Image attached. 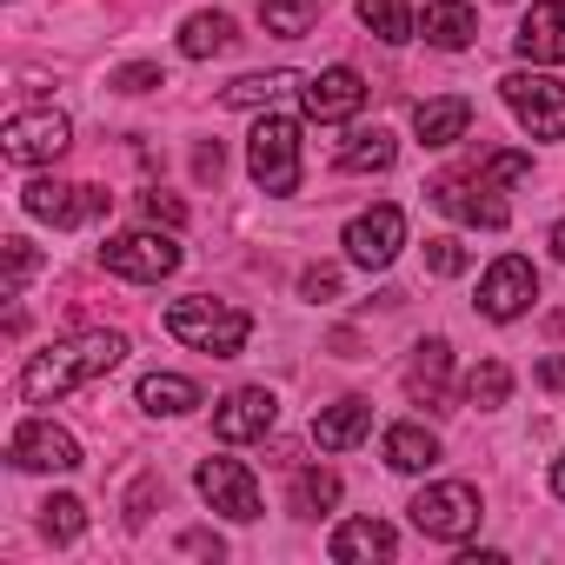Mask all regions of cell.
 I'll return each mask as SVG.
<instances>
[{
  "mask_svg": "<svg viewBox=\"0 0 565 565\" xmlns=\"http://www.w3.org/2000/svg\"><path fill=\"white\" fill-rule=\"evenodd\" d=\"M127 353H134V347H127V333H114V327H94V333L54 340L47 353H34V360L21 366L14 393H21V406H47V399H67V393H81V386L107 380V373H114Z\"/></svg>",
  "mask_w": 565,
  "mask_h": 565,
  "instance_id": "obj_1",
  "label": "cell"
},
{
  "mask_svg": "<svg viewBox=\"0 0 565 565\" xmlns=\"http://www.w3.org/2000/svg\"><path fill=\"white\" fill-rule=\"evenodd\" d=\"M167 333H173L180 347H193V353L239 360V353H246V340H253V320H246L239 307H226V300L193 294V300H173V307H167Z\"/></svg>",
  "mask_w": 565,
  "mask_h": 565,
  "instance_id": "obj_2",
  "label": "cell"
},
{
  "mask_svg": "<svg viewBox=\"0 0 565 565\" xmlns=\"http://www.w3.org/2000/svg\"><path fill=\"white\" fill-rule=\"evenodd\" d=\"M246 173H253V186H259V193L287 200V193L300 186V120L266 114V120L246 134Z\"/></svg>",
  "mask_w": 565,
  "mask_h": 565,
  "instance_id": "obj_3",
  "label": "cell"
},
{
  "mask_svg": "<svg viewBox=\"0 0 565 565\" xmlns=\"http://www.w3.org/2000/svg\"><path fill=\"white\" fill-rule=\"evenodd\" d=\"M100 266H107L114 279H140V287H160L167 273H180V239H173V226H167V233H160V226L114 233V239L100 246Z\"/></svg>",
  "mask_w": 565,
  "mask_h": 565,
  "instance_id": "obj_4",
  "label": "cell"
},
{
  "mask_svg": "<svg viewBox=\"0 0 565 565\" xmlns=\"http://www.w3.org/2000/svg\"><path fill=\"white\" fill-rule=\"evenodd\" d=\"M406 512H413V525H419L426 539H446V545L472 539V532H479V519H486L479 486H466V479H439V486H426Z\"/></svg>",
  "mask_w": 565,
  "mask_h": 565,
  "instance_id": "obj_5",
  "label": "cell"
},
{
  "mask_svg": "<svg viewBox=\"0 0 565 565\" xmlns=\"http://www.w3.org/2000/svg\"><path fill=\"white\" fill-rule=\"evenodd\" d=\"M499 94H505L512 120H519L532 140H565V87H558L545 67H519V74H505Z\"/></svg>",
  "mask_w": 565,
  "mask_h": 565,
  "instance_id": "obj_6",
  "label": "cell"
},
{
  "mask_svg": "<svg viewBox=\"0 0 565 565\" xmlns=\"http://www.w3.org/2000/svg\"><path fill=\"white\" fill-rule=\"evenodd\" d=\"M340 246H347V259H353V266L386 273V266L399 259V246H406V213L380 200V206H366V213H353V220H347Z\"/></svg>",
  "mask_w": 565,
  "mask_h": 565,
  "instance_id": "obj_7",
  "label": "cell"
},
{
  "mask_svg": "<svg viewBox=\"0 0 565 565\" xmlns=\"http://www.w3.org/2000/svg\"><path fill=\"white\" fill-rule=\"evenodd\" d=\"M67 140H74V127L54 107H28V114H14L8 127H0V153H8L14 167H47V160L67 153Z\"/></svg>",
  "mask_w": 565,
  "mask_h": 565,
  "instance_id": "obj_8",
  "label": "cell"
},
{
  "mask_svg": "<svg viewBox=\"0 0 565 565\" xmlns=\"http://www.w3.org/2000/svg\"><path fill=\"white\" fill-rule=\"evenodd\" d=\"M532 300H539V266H532L525 253H499V259L486 266V279H479V313L505 327V320H519Z\"/></svg>",
  "mask_w": 565,
  "mask_h": 565,
  "instance_id": "obj_9",
  "label": "cell"
},
{
  "mask_svg": "<svg viewBox=\"0 0 565 565\" xmlns=\"http://www.w3.org/2000/svg\"><path fill=\"white\" fill-rule=\"evenodd\" d=\"M433 206L452 213V220H466V226H486V233H499L512 220V206L499 200V186L486 173H439L433 180Z\"/></svg>",
  "mask_w": 565,
  "mask_h": 565,
  "instance_id": "obj_10",
  "label": "cell"
},
{
  "mask_svg": "<svg viewBox=\"0 0 565 565\" xmlns=\"http://www.w3.org/2000/svg\"><path fill=\"white\" fill-rule=\"evenodd\" d=\"M8 466L14 472H74L81 466V439L54 419H21L8 439Z\"/></svg>",
  "mask_w": 565,
  "mask_h": 565,
  "instance_id": "obj_11",
  "label": "cell"
},
{
  "mask_svg": "<svg viewBox=\"0 0 565 565\" xmlns=\"http://www.w3.org/2000/svg\"><path fill=\"white\" fill-rule=\"evenodd\" d=\"M21 206L34 213V220H47V226H87V220H100L114 200L100 193V186H67V180H28L21 186Z\"/></svg>",
  "mask_w": 565,
  "mask_h": 565,
  "instance_id": "obj_12",
  "label": "cell"
},
{
  "mask_svg": "<svg viewBox=\"0 0 565 565\" xmlns=\"http://www.w3.org/2000/svg\"><path fill=\"white\" fill-rule=\"evenodd\" d=\"M193 486H200V499H206L213 512H226V519H239V525L266 512V499H259V479H253L239 459H200Z\"/></svg>",
  "mask_w": 565,
  "mask_h": 565,
  "instance_id": "obj_13",
  "label": "cell"
},
{
  "mask_svg": "<svg viewBox=\"0 0 565 565\" xmlns=\"http://www.w3.org/2000/svg\"><path fill=\"white\" fill-rule=\"evenodd\" d=\"M300 107H307V120H320V127L353 120V114L366 107V81H360V67H320V74L300 87Z\"/></svg>",
  "mask_w": 565,
  "mask_h": 565,
  "instance_id": "obj_14",
  "label": "cell"
},
{
  "mask_svg": "<svg viewBox=\"0 0 565 565\" xmlns=\"http://www.w3.org/2000/svg\"><path fill=\"white\" fill-rule=\"evenodd\" d=\"M279 426V399L266 393V386H233L220 406H213V433L226 439V446H246V439H266Z\"/></svg>",
  "mask_w": 565,
  "mask_h": 565,
  "instance_id": "obj_15",
  "label": "cell"
},
{
  "mask_svg": "<svg viewBox=\"0 0 565 565\" xmlns=\"http://www.w3.org/2000/svg\"><path fill=\"white\" fill-rule=\"evenodd\" d=\"M512 47L532 67H565V0H532L519 34H512Z\"/></svg>",
  "mask_w": 565,
  "mask_h": 565,
  "instance_id": "obj_16",
  "label": "cell"
},
{
  "mask_svg": "<svg viewBox=\"0 0 565 565\" xmlns=\"http://www.w3.org/2000/svg\"><path fill=\"white\" fill-rule=\"evenodd\" d=\"M327 552H333L340 565H373V558H393V552H399V532H393L386 519H340Z\"/></svg>",
  "mask_w": 565,
  "mask_h": 565,
  "instance_id": "obj_17",
  "label": "cell"
},
{
  "mask_svg": "<svg viewBox=\"0 0 565 565\" xmlns=\"http://www.w3.org/2000/svg\"><path fill=\"white\" fill-rule=\"evenodd\" d=\"M373 433V399H340V406H320L313 413V446L320 452H347Z\"/></svg>",
  "mask_w": 565,
  "mask_h": 565,
  "instance_id": "obj_18",
  "label": "cell"
},
{
  "mask_svg": "<svg viewBox=\"0 0 565 565\" xmlns=\"http://www.w3.org/2000/svg\"><path fill=\"white\" fill-rule=\"evenodd\" d=\"M419 34H426L439 54H466V47L479 41V8H472V0H433L426 21H419Z\"/></svg>",
  "mask_w": 565,
  "mask_h": 565,
  "instance_id": "obj_19",
  "label": "cell"
},
{
  "mask_svg": "<svg viewBox=\"0 0 565 565\" xmlns=\"http://www.w3.org/2000/svg\"><path fill=\"white\" fill-rule=\"evenodd\" d=\"M466 127H472V100L466 94H439V100L413 107V134L426 147H452V140H466Z\"/></svg>",
  "mask_w": 565,
  "mask_h": 565,
  "instance_id": "obj_20",
  "label": "cell"
},
{
  "mask_svg": "<svg viewBox=\"0 0 565 565\" xmlns=\"http://www.w3.org/2000/svg\"><path fill=\"white\" fill-rule=\"evenodd\" d=\"M446 386H452V347H446V340H419V347H413V366H406V393H413L419 406H439Z\"/></svg>",
  "mask_w": 565,
  "mask_h": 565,
  "instance_id": "obj_21",
  "label": "cell"
},
{
  "mask_svg": "<svg viewBox=\"0 0 565 565\" xmlns=\"http://www.w3.org/2000/svg\"><path fill=\"white\" fill-rule=\"evenodd\" d=\"M134 399H140V413H153V419H180V413L200 406V386H193L186 373H147Z\"/></svg>",
  "mask_w": 565,
  "mask_h": 565,
  "instance_id": "obj_22",
  "label": "cell"
},
{
  "mask_svg": "<svg viewBox=\"0 0 565 565\" xmlns=\"http://www.w3.org/2000/svg\"><path fill=\"white\" fill-rule=\"evenodd\" d=\"M386 466H393V472H433V466H439V433H426L419 419L393 426V433H386Z\"/></svg>",
  "mask_w": 565,
  "mask_h": 565,
  "instance_id": "obj_23",
  "label": "cell"
},
{
  "mask_svg": "<svg viewBox=\"0 0 565 565\" xmlns=\"http://www.w3.org/2000/svg\"><path fill=\"white\" fill-rule=\"evenodd\" d=\"M393 160H399V140H393L386 127H360V134L340 140V167H347V173H386Z\"/></svg>",
  "mask_w": 565,
  "mask_h": 565,
  "instance_id": "obj_24",
  "label": "cell"
},
{
  "mask_svg": "<svg viewBox=\"0 0 565 565\" xmlns=\"http://www.w3.org/2000/svg\"><path fill=\"white\" fill-rule=\"evenodd\" d=\"M233 41H239L233 14H186V28H180V54H186V61H213V54H226Z\"/></svg>",
  "mask_w": 565,
  "mask_h": 565,
  "instance_id": "obj_25",
  "label": "cell"
},
{
  "mask_svg": "<svg viewBox=\"0 0 565 565\" xmlns=\"http://www.w3.org/2000/svg\"><path fill=\"white\" fill-rule=\"evenodd\" d=\"M360 21H366V34H380L386 47H406V41L419 34V21H413L406 0H360Z\"/></svg>",
  "mask_w": 565,
  "mask_h": 565,
  "instance_id": "obj_26",
  "label": "cell"
},
{
  "mask_svg": "<svg viewBox=\"0 0 565 565\" xmlns=\"http://www.w3.org/2000/svg\"><path fill=\"white\" fill-rule=\"evenodd\" d=\"M466 406H479V413H492V406H505L512 399V366L505 360H479L472 373H466Z\"/></svg>",
  "mask_w": 565,
  "mask_h": 565,
  "instance_id": "obj_27",
  "label": "cell"
},
{
  "mask_svg": "<svg viewBox=\"0 0 565 565\" xmlns=\"http://www.w3.org/2000/svg\"><path fill=\"white\" fill-rule=\"evenodd\" d=\"M340 505V472L333 466H307L300 479H294V512L300 519H320V512H333Z\"/></svg>",
  "mask_w": 565,
  "mask_h": 565,
  "instance_id": "obj_28",
  "label": "cell"
},
{
  "mask_svg": "<svg viewBox=\"0 0 565 565\" xmlns=\"http://www.w3.org/2000/svg\"><path fill=\"white\" fill-rule=\"evenodd\" d=\"M259 21H266V34H279V41H300V34L320 21V0H259Z\"/></svg>",
  "mask_w": 565,
  "mask_h": 565,
  "instance_id": "obj_29",
  "label": "cell"
},
{
  "mask_svg": "<svg viewBox=\"0 0 565 565\" xmlns=\"http://www.w3.org/2000/svg\"><path fill=\"white\" fill-rule=\"evenodd\" d=\"M287 87H307V81H300V74H287V67H279V74H246V81H233V87H226V107H273Z\"/></svg>",
  "mask_w": 565,
  "mask_h": 565,
  "instance_id": "obj_30",
  "label": "cell"
},
{
  "mask_svg": "<svg viewBox=\"0 0 565 565\" xmlns=\"http://www.w3.org/2000/svg\"><path fill=\"white\" fill-rule=\"evenodd\" d=\"M41 532H47L54 545H74V539L87 532V505H81V499H67V492H61V499H47V505H41Z\"/></svg>",
  "mask_w": 565,
  "mask_h": 565,
  "instance_id": "obj_31",
  "label": "cell"
},
{
  "mask_svg": "<svg viewBox=\"0 0 565 565\" xmlns=\"http://www.w3.org/2000/svg\"><path fill=\"white\" fill-rule=\"evenodd\" d=\"M34 266H41V253H34V239H8V300H21L28 294V279H34Z\"/></svg>",
  "mask_w": 565,
  "mask_h": 565,
  "instance_id": "obj_32",
  "label": "cell"
},
{
  "mask_svg": "<svg viewBox=\"0 0 565 565\" xmlns=\"http://www.w3.org/2000/svg\"><path fill=\"white\" fill-rule=\"evenodd\" d=\"M426 273H439V279H459V273H466V246H459L452 233L426 239Z\"/></svg>",
  "mask_w": 565,
  "mask_h": 565,
  "instance_id": "obj_33",
  "label": "cell"
},
{
  "mask_svg": "<svg viewBox=\"0 0 565 565\" xmlns=\"http://www.w3.org/2000/svg\"><path fill=\"white\" fill-rule=\"evenodd\" d=\"M107 87H114V94H153V87H167V74H160L153 61H134V67H114Z\"/></svg>",
  "mask_w": 565,
  "mask_h": 565,
  "instance_id": "obj_34",
  "label": "cell"
},
{
  "mask_svg": "<svg viewBox=\"0 0 565 565\" xmlns=\"http://www.w3.org/2000/svg\"><path fill=\"white\" fill-rule=\"evenodd\" d=\"M492 186H519L525 173H532V153H486V167H479Z\"/></svg>",
  "mask_w": 565,
  "mask_h": 565,
  "instance_id": "obj_35",
  "label": "cell"
},
{
  "mask_svg": "<svg viewBox=\"0 0 565 565\" xmlns=\"http://www.w3.org/2000/svg\"><path fill=\"white\" fill-rule=\"evenodd\" d=\"M300 300H340V273L333 266H307L300 273Z\"/></svg>",
  "mask_w": 565,
  "mask_h": 565,
  "instance_id": "obj_36",
  "label": "cell"
},
{
  "mask_svg": "<svg viewBox=\"0 0 565 565\" xmlns=\"http://www.w3.org/2000/svg\"><path fill=\"white\" fill-rule=\"evenodd\" d=\"M140 206H147V220H153V226H186V206H180L173 193H160V186H153Z\"/></svg>",
  "mask_w": 565,
  "mask_h": 565,
  "instance_id": "obj_37",
  "label": "cell"
},
{
  "mask_svg": "<svg viewBox=\"0 0 565 565\" xmlns=\"http://www.w3.org/2000/svg\"><path fill=\"white\" fill-rule=\"evenodd\" d=\"M153 492H167V486H160V479H140V486H134V499H127V519H134V525L147 519V505H153Z\"/></svg>",
  "mask_w": 565,
  "mask_h": 565,
  "instance_id": "obj_38",
  "label": "cell"
},
{
  "mask_svg": "<svg viewBox=\"0 0 565 565\" xmlns=\"http://www.w3.org/2000/svg\"><path fill=\"white\" fill-rule=\"evenodd\" d=\"M539 386H545V393H565V353H545V360H539Z\"/></svg>",
  "mask_w": 565,
  "mask_h": 565,
  "instance_id": "obj_39",
  "label": "cell"
},
{
  "mask_svg": "<svg viewBox=\"0 0 565 565\" xmlns=\"http://www.w3.org/2000/svg\"><path fill=\"white\" fill-rule=\"evenodd\" d=\"M220 167H226V153H220V140L193 153V173H200V180H220Z\"/></svg>",
  "mask_w": 565,
  "mask_h": 565,
  "instance_id": "obj_40",
  "label": "cell"
},
{
  "mask_svg": "<svg viewBox=\"0 0 565 565\" xmlns=\"http://www.w3.org/2000/svg\"><path fill=\"white\" fill-rule=\"evenodd\" d=\"M180 552H200V558H220L226 545H220L213 532H186V539H180Z\"/></svg>",
  "mask_w": 565,
  "mask_h": 565,
  "instance_id": "obj_41",
  "label": "cell"
},
{
  "mask_svg": "<svg viewBox=\"0 0 565 565\" xmlns=\"http://www.w3.org/2000/svg\"><path fill=\"white\" fill-rule=\"evenodd\" d=\"M552 492H558V499H565V452H558V459H552Z\"/></svg>",
  "mask_w": 565,
  "mask_h": 565,
  "instance_id": "obj_42",
  "label": "cell"
},
{
  "mask_svg": "<svg viewBox=\"0 0 565 565\" xmlns=\"http://www.w3.org/2000/svg\"><path fill=\"white\" fill-rule=\"evenodd\" d=\"M552 253H558V259H565V220H558V226H552Z\"/></svg>",
  "mask_w": 565,
  "mask_h": 565,
  "instance_id": "obj_43",
  "label": "cell"
}]
</instances>
